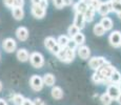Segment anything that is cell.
I'll return each mask as SVG.
<instances>
[{"instance_id":"cell-1","label":"cell","mask_w":121,"mask_h":105,"mask_svg":"<svg viewBox=\"0 0 121 105\" xmlns=\"http://www.w3.org/2000/svg\"><path fill=\"white\" fill-rule=\"evenodd\" d=\"M30 62L35 68H41L44 64V58L40 53L34 52L30 55Z\"/></svg>"},{"instance_id":"cell-2","label":"cell","mask_w":121,"mask_h":105,"mask_svg":"<svg viewBox=\"0 0 121 105\" xmlns=\"http://www.w3.org/2000/svg\"><path fill=\"white\" fill-rule=\"evenodd\" d=\"M30 85H31V87L33 88L35 92H40L43 88V85H44L42 78H41L40 76H38V75L32 76L31 79H30Z\"/></svg>"},{"instance_id":"cell-3","label":"cell","mask_w":121,"mask_h":105,"mask_svg":"<svg viewBox=\"0 0 121 105\" xmlns=\"http://www.w3.org/2000/svg\"><path fill=\"white\" fill-rule=\"evenodd\" d=\"M105 63H108V61L105 60V58H103V57H93V58L90 59L88 64H90L91 68L94 69V71H98L102 65L105 64Z\"/></svg>"},{"instance_id":"cell-4","label":"cell","mask_w":121,"mask_h":105,"mask_svg":"<svg viewBox=\"0 0 121 105\" xmlns=\"http://www.w3.org/2000/svg\"><path fill=\"white\" fill-rule=\"evenodd\" d=\"M108 41H110L111 45L114 46V47H119V46H121V32L119 31L112 32L110 37H108Z\"/></svg>"},{"instance_id":"cell-5","label":"cell","mask_w":121,"mask_h":105,"mask_svg":"<svg viewBox=\"0 0 121 105\" xmlns=\"http://www.w3.org/2000/svg\"><path fill=\"white\" fill-rule=\"evenodd\" d=\"M2 47L6 53H13L17 48V43L13 38H6L2 43Z\"/></svg>"},{"instance_id":"cell-6","label":"cell","mask_w":121,"mask_h":105,"mask_svg":"<svg viewBox=\"0 0 121 105\" xmlns=\"http://www.w3.org/2000/svg\"><path fill=\"white\" fill-rule=\"evenodd\" d=\"M120 89L118 88L117 84H110L108 86V89H106V94H108L110 97L112 98V100H116L117 97L120 94Z\"/></svg>"},{"instance_id":"cell-7","label":"cell","mask_w":121,"mask_h":105,"mask_svg":"<svg viewBox=\"0 0 121 105\" xmlns=\"http://www.w3.org/2000/svg\"><path fill=\"white\" fill-rule=\"evenodd\" d=\"M16 36L20 41H25L29 38V31H27L26 27L20 26L16 29Z\"/></svg>"},{"instance_id":"cell-8","label":"cell","mask_w":121,"mask_h":105,"mask_svg":"<svg viewBox=\"0 0 121 105\" xmlns=\"http://www.w3.org/2000/svg\"><path fill=\"white\" fill-rule=\"evenodd\" d=\"M46 11L41 8L39 5H33L32 6V15L34 16L36 19H42L45 16Z\"/></svg>"},{"instance_id":"cell-9","label":"cell","mask_w":121,"mask_h":105,"mask_svg":"<svg viewBox=\"0 0 121 105\" xmlns=\"http://www.w3.org/2000/svg\"><path fill=\"white\" fill-rule=\"evenodd\" d=\"M78 56L81 59H88L91 57V50L86 45H80L78 47Z\"/></svg>"},{"instance_id":"cell-10","label":"cell","mask_w":121,"mask_h":105,"mask_svg":"<svg viewBox=\"0 0 121 105\" xmlns=\"http://www.w3.org/2000/svg\"><path fill=\"white\" fill-rule=\"evenodd\" d=\"M16 57L19 61L21 62H26L27 60L30 59V54L25 48H19L17 50V54H16Z\"/></svg>"},{"instance_id":"cell-11","label":"cell","mask_w":121,"mask_h":105,"mask_svg":"<svg viewBox=\"0 0 121 105\" xmlns=\"http://www.w3.org/2000/svg\"><path fill=\"white\" fill-rule=\"evenodd\" d=\"M84 17H83V14H79V13H76L75 15V20H74V23L73 24L75 26H77L79 29H84Z\"/></svg>"},{"instance_id":"cell-12","label":"cell","mask_w":121,"mask_h":105,"mask_svg":"<svg viewBox=\"0 0 121 105\" xmlns=\"http://www.w3.org/2000/svg\"><path fill=\"white\" fill-rule=\"evenodd\" d=\"M95 13H96V10H95V8H93L91 5H88L87 6V10L85 11L84 14H83L84 21H86V22H92V21L94 20Z\"/></svg>"},{"instance_id":"cell-13","label":"cell","mask_w":121,"mask_h":105,"mask_svg":"<svg viewBox=\"0 0 121 105\" xmlns=\"http://www.w3.org/2000/svg\"><path fill=\"white\" fill-rule=\"evenodd\" d=\"M42 80H43V84H44V85H46V86H53L55 84L56 79H55V76L53 74H45L43 76Z\"/></svg>"},{"instance_id":"cell-14","label":"cell","mask_w":121,"mask_h":105,"mask_svg":"<svg viewBox=\"0 0 121 105\" xmlns=\"http://www.w3.org/2000/svg\"><path fill=\"white\" fill-rule=\"evenodd\" d=\"M52 92V97L56 100H60L63 98V90L59 86H54L52 88V92Z\"/></svg>"},{"instance_id":"cell-15","label":"cell","mask_w":121,"mask_h":105,"mask_svg":"<svg viewBox=\"0 0 121 105\" xmlns=\"http://www.w3.org/2000/svg\"><path fill=\"white\" fill-rule=\"evenodd\" d=\"M12 14H13V17L16 20H22L24 17V12H23L22 8H12Z\"/></svg>"},{"instance_id":"cell-16","label":"cell","mask_w":121,"mask_h":105,"mask_svg":"<svg viewBox=\"0 0 121 105\" xmlns=\"http://www.w3.org/2000/svg\"><path fill=\"white\" fill-rule=\"evenodd\" d=\"M74 10H75L76 13H79V14H84L85 11L87 10V5L84 3L83 1L79 0L77 3L74 5Z\"/></svg>"},{"instance_id":"cell-17","label":"cell","mask_w":121,"mask_h":105,"mask_svg":"<svg viewBox=\"0 0 121 105\" xmlns=\"http://www.w3.org/2000/svg\"><path fill=\"white\" fill-rule=\"evenodd\" d=\"M100 24L103 26V29L106 31H110L112 29V27H113V20L111 19V18L108 17H103L100 21Z\"/></svg>"},{"instance_id":"cell-18","label":"cell","mask_w":121,"mask_h":105,"mask_svg":"<svg viewBox=\"0 0 121 105\" xmlns=\"http://www.w3.org/2000/svg\"><path fill=\"white\" fill-rule=\"evenodd\" d=\"M97 11H98V13L101 16H103V17H106V15H108V14L111 12L106 2H101V4H100L99 8H97Z\"/></svg>"},{"instance_id":"cell-19","label":"cell","mask_w":121,"mask_h":105,"mask_svg":"<svg viewBox=\"0 0 121 105\" xmlns=\"http://www.w3.org/2000/svg\"><path fill=\"white\" fill-rule=\"evenodd\" d=\"M69 36H65V35H61V36L58 37L57 41V44L60 46V48H65L66 45H67V42H69Z\"/></svg>"},{"instance_id":"cell-20","label":"cell","mask_w":121,"mask_h":105,"mask_svg":"<svg viewBox=\"0 0 121 105\" xmlns=\"http://www.w3.org/2000/svg\"><path fill=\"white\" fill-rule=\"evenodd\" d=\"M56 44H57V41H56V39L53 38V37H48V38H45V40H44V46H45L48 50H52Z\"/></svg>"},{"instance_id":"cell-21","label":"cell","mask_w":121,"mask_h":105,"mask_svg":"<svg viewBox=\"0 0 121 105\" xmlns=\"http://www.w3.org/2000/svg\"><path fill=\"white\" fill-rule=\"evenodd\" d=\"M110 80H111L112 84H118L119 83V81L121 80V74L117 71V69H115V71H114L113 73H112V75H111Z\"/></svg>"},{"instance_id":"cell-22","label":"cell","mask_w":121,"mask_h":105,"mask_svg":"<svg viewBox=\"0 0 121 105\" xmlns=\"http://www.w3.org/2000/svg\"><path fill=\"white\" fill-rule=\"evenodd\" d=\"M79 32H80V29H79L77 26H75L74 24L69 25V29H67V34H69V39H73V38H74V36H76V35H77Z\"/></svg>"},{"instance_id":"cell-23","label":"cell","mask_w":121,"mask_h":105,"mask_svg":"<svg viewBox=\"0 0 121 105\" xmlns=\"http://www.w3.org/2000/svg\"><path fill=\"white\" fill-rule=\"evenodd\" d=\"M73 40L77 43V45H83V43L85 42V36L82 34V33L79 32L76 36H74Z\"/></svg>"},{"instance_id":"cell-24","label":"cell","mask_w":121,"mask_h":105,"mask_svg":"<svg viewBox=\"0 0 121 105\" xmlns=\"http://www.w3.org/2000/svg\"><path fill=\"white\" fill-rule=\"evenodd\" d=\"M23 100H24V97L20 94H15L13 96V99H12V102H13L14 105H22Z\"/></svg>"},{"instance_id":"cell-25","label":"cell","mask_w":121,"mask_h":105,"mask_svg":"<svg viewBox=\"0 0 121 105\" xmlns=\"http://www.w3.org/2000/svg\"><path fill=\"white\" fill-rule=\"evenodd\" d=\"M94 34L96 35V36H102V35H104V33H105V29H103V26H102L100 23H96L94 26Z\"/></svg>"},{"instance_id":"cell-26","label":"cell","mask_w":121,"mask_h":105,"mask_svg":"<svg viewBox=\"0 0 121 105\" xmlns=\"http://www.w3.org/2000/svg\"><path fill=\"white\" fill-rule=\"evenodd\" d=\"M100 101H101V103L103 105H111L113 100H112V98L106 92H104L103 95L100 96Z\"/></svg>"},{"instance_id":"cell-27","label":"cell","mask_w":121,"mask_h":105,"mask_svg":"<svg viewBox=\"0 0 121 105\" xmlns=\"http://www.w3.org/2000/svg\"><path fill=\"white\" fill-rule=\"evenodd\" d=\"M74 59H75V50H72L66 48V60H65V63L73 62Z\"/></svg>"},{"instance_id":"cell-28","label":"cell","mask_w":121,"mask_h":105,"mask_svg":"<svg viewBox=\"0 0 121 105\" xmlns=\"http://www.w3.org/2000/svg\"><path fill=\"white\" fill-rule=\"evenodd\" d=\"M56 56H57V58L60 60V61L65 62V60H66V47L61 48V50H59V53H58Z\"/></svg>"},{"instance_id":"cell-29","label":"cell","mask_w":121,"mask_h":105,"mask_svg":"<svg viewBox=\"0 0 121 105\" xmlns=\"http://www.w3.org/2000/svg\"><path fill=\"white\" fill-rule=\"evenodd\" d=\"M92 80H93V82L94 83H96V84H100V83H102V78H101V76L97 73V71H95L94 75H93V77H92Z\"/></svg>"},{"instance_id":"cell-30","label":"cell","mask_w":121,"mask_h":105,"mask_svg":"<svg viewBox=\"0 0 121 105\" xmlns=\"http://www.w3.org/2000/svg\"><path fill=\"white\" fill-rule=\"evenodd\" d=\"M78 47L77 43H76L75 41L73 40V39H69V42H67V45H66V48H69V50H75L76 48Z\"/></svg>"},{"instance_id":"cell-31","label":"cell","mask_w":121,"mask_h":105,"mask_svg":"<svg viewBox=\"0 0 121 105\" xmlns=\"http://www.w3.org/2000/svg\"><path fill=\"white\" fill-rule=\"evenodd\" d=\"M112 8H113V12H116V13H120L121 12V3L119 2H112Z\"/></svg>"},{"instance_id":"cell-32","label":"cell","mask_w":121,"mask_h":105,"mask_svg":"<svg viewBox=\"0 0 121 105\" xmlns=\"http://www.w3.org/2000/svg\"><path fill=\"white\" fill-rule=\"evenodd\" d=\"M100 4H101V0H91V4H90V5L92 6L93 8H95V10L97 11V8H99Z\"/></svg>"},{"instance_id":"cell-33","label":"cell","mask_w":121,"mask_h":105,"mask_svg":"<svg viewBox=\"0 0 121 105\" xmlns=\"http://www.w3.org/2000/svg\"><path fill=\"white\" fill-rule=\"evenodd\" d=\"M24 5V0H14L13 8H23Z\"/></svg>"},{"instance_id":"cell-34","label":"cell","mask_w":121,"mask_h":105,"mask_svg":"<svg viewBox=\"0 0 121 105\" xmlns=\"http://www.w3.org/2000/svg\"><path fill=\"white\" fill-rule=\"evenodd\" d=\"M53 2H54V5H55L57 8H62L64 6L63 0H53Z\"/></svg>"},{"instance_id":"cell-35","label":"cell","mask_w":121,"mask_h":105,"mask_svg":"<svg viewBox=\"0 0 121 105\" xmlns=\"http://www.w3.org/2000/svg\"><path fill=\"white\" fill-rule=\"evenodd\" d=\"M33 104L34 105H46L45 102H44L42 99H40V98H36L33 101Z\"/></svg>"},{"instance_id":"cell-36","label":"cell","mask_w":121,"mask_h":105,"mask_svg":"<svg viewBox=\"0 0 121 105\" xmlns=\"http://www.w3.org/2000/svg\"><path fill=\"white\" fill-rule=\"evenodd\" d=\"M48 0H40V3H39V6H40L41 8H43V10L46 11V8H48Z\"/></svg>"},{"instance_id":"cell-37","label":"cell","mask_w":121,"mask_h":105,"mask_svg":"<svg viewBox=\"0 0 121 105\" xmlns=\"http://www.w3.org/2000/svg\"><path fill=\"white\" fill-rule=\"evenodd\" d=\"M3 3L5 4L8 8H13V5H14V0H3Z\"/></svg>"},{"instance_id":"cell-38","label":"cell","mask_w":121,"mask_h":105,"mask_svg":"<svg viewBox=\"0 0 121 105\" xmlns=\"http://www.w3.org/2000/svg\"><path fill=\"white\" fill-rule=\"evenodd\" d=\"M61 50V48H60V46L58 45V44H56V45L54 46V47L52 48V50H51V52H52L53 54H54V55H57L58 53H59V50Z\"/></svg>"},{"instance_id":"cell-39","label":"cell","mask_w":121,"mask_h":105,"mask_svg":"<svg viewBox=\"0 0 121 105\" xmlns=\"http://www.w3.org/2000/svg\"><path fill=\"white\" fill-rule=\"evenodd\" d=\"M22 105H34V104H33V101H32L31 99H29V98H24Z\"/></svg>"},{"instance_id":"cell-40","label":"cell","mask_w":121,"mask_h":105,"mask_svg":"<svg viewBox=\"0 0 121 105\" xmlns=\"http://www.w3.org/2000/svg\"><path fill=\"white\" fill-rule=\"evenodd\" d=\"M63 4L64 5H71V4H73V0H63Z\"/></svg>"},{"instance_id":"cell-41","label":"cell","mask_w":121,"mask_h":105,"mask_svg":"<svg viewBox=\"0 0 121 105\" xmlns=\"http://www.w3.org/2000/svg\"><path fill=\"white\" fill-rule=\"evenodd\" d=\"M31 1L33 5H39V3H40V0H31Z\"/></svg>"},{"instance_id":"cell-42","label":"cell","mask_w":121,"mask_h":105,"mask_svg":"<svg viewBox=\"0 0 121 105\" xmlns=\"http://www.w3.org/2000/svg\"><path fill=\"white\" fill-rule=\"evenodd\" d=\"M0 105H8V103H6V101L4 99L0 98Z\"/></svg>"},{"instance_id":"cell-43","label":"cell","mask_w":121,"mask_h":105,"mask_svg":"<svg viewBox=\"0 0 121 105\" xmlns=\"http://www.w3.org/2000/svg\"><path fill=\"white\" fill-rule=\"evenodd\" d=\"M116 101H117L118 103H119V104L121 105V92L119 94V96H118V97H117V99H116Z\"/></svg>"},{"instance_id":"cell-44","label":"cell","mask_w":121,"mask_h":105,"mask_svg":"<svg viewBox=\"0 0 121 105\" xmlns=\"http://www.w3.org/2000/svg\"><path fill=\"white\" fill-rule=\"evenodd\" d=\"M108 1H111V2H119V3H121V0H108Z\"/></svg>"},{"instance_id":"cell-45","label":"cell","mask_w":121,"mask_h":105,"mask_svg":"<svg viewBox=\"0 0 121 105\" xmlns=\"http://www.w3.org/2000/svg\"><path fill=\"white\" fill-rule=\"evenodd\" d=\"M117 85H118V88H119V89H120V92H121V80L119 81V83H118Z\"/></svg>"},{"instance_id":"cell-46","label":"cell","mask_w":121,"mask_h":105,"mask_svg":"<svg viewBox=\"0 0 121 105\" xmlns=\"http://www.w3.org/2000/svg\"><path fill=\"white\" fill-rule=\"evenodd\" d=\"M2 90V83H1V81H0V92Z\"/></svg>"},{"instance_id":"cell-47","label":"cell","mask_w":121,"mask_h":105,"mask_svg":"<svg viewBox=\"0 0 121 105\" xmlns=\"http://www.w3.org/2000/svg\"><path fill=\"white\" fill-rule=\"evenodd\" d=\"M117 15H118V17H119V19H121V12H120V13H118Z\"/></svg>"}]
</instances>
